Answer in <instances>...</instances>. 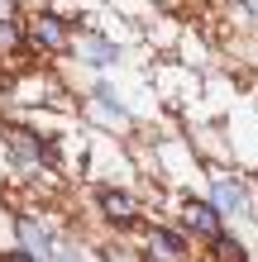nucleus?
<instances>
[{
    "label": "nucleus",
    "instance_id": "obj_1",
    "mask_svg": "<svg viewBox=\"0 0 258 262\" xmlns=\"http://www.w3.org/2000/svg\"><path fill=\"white\" fill-rule=\"evenodd\" d=\"M182 220H187V229H191V234H201L206 243L225 234V214L215 210V200H196V195H187V205H182Z\"/></svg>",
    "mask_w": 258,
    "mask_h": 262
},
{
    "label": "nucleus",
    "instance_id": "obj_2",
    "mask_svg": "<svg viewBox=\"0 0 258 262\" xmlns=\"http://www.w3.org/2000/svg\"><path fill=\"white\" fill-rule=\"evenodd\" d=\"M210 200H215V210L225 214V220L253 210V200H249V191H244V181H239V177H215V181H210Z\"/></svg>",
    "mask_w": 258,
    "mask_h": 262
},
{
    "label": "nucleus",
    "instance_id": "obj_3",
    "mask_svg": "<svg viewBox=\"0 0 258 262\" xmlns=\"http://www.w3.org/2000/svg\"><path fill=\"white\" fill-rule=\"evenodd\" d=\"M101 210H105V220H110V224H134V220H139L134 195H125V191H101Z\"/></svg>",
    "mask_w": 258,
    "mask_h": 262
},
{
    "label": "nucleus",
    "instance_id": "obj_4",
    "mask_svg": "<svg viewBox=\"0 0 258 262\" xmlns=\"http://www.w3.org/2000/svg\"><path fill=\"white\" fill-rule=\"evenodd\" d=\"M148 253H158L163 262H182L187 257V238L172 234V229H153V234H148Z\"/></svg>",
    "mask_w": 258,
    "mask_h": 262
},
{
    "label": "nucleus",
    "instance_id": "obj_5",
    "mask_svg": "<svg viewBox=\"0 0 258 262\" xmlns=\"http://www.w3.org/2000/svg\"><path fill=\"white\" fill-rule=\"evenodd\" d=\"M34 38L43 43V48H63V43H67V29H63V19H57V14H38Z\"/></svg>",
    "mask_w": 258,
    "mask_h": 262
},
{
    "label": "nucleus",
    "instance_id": "obj_6",
    "mask_svg": "<svg viewBox=\"0 0 258 262\" xmlns=\"http://www.w3.org/2000/svg\"><path fill=\"white\" fill-rule=\"evenodd\" d=\"M19 238H24V248L34 253L38 262H53V253H48V234H43L34 220H19Z\"/></svg>",
    "mask_w": 258,
    "mask_h": 262
},
{
    "label": "nucleus",
    "instance_id": "obj_7",
    "mask_svg": "<svg viewBox=\"0 0 258 262\" xmlns=\"http://www.w3.org/2000/svg\"><path fill=\"white\" fill-rule=\"evenodd\" d=\"M210 257H215V262H249V248H244V243H239V238H210Z\"/></svg>",
    "mask_w": 258,
    "mask_h": 262
},
{
    "label": "nucleus",
    "instance_id": "obj_8",
    "mask_svg": "<svg viewBox=\"0 0 258 262\" xmlns=\"http://www.w3.org/2000/svg\"><path fill=\"white\" fill-rule=\"evenodd\" d=\"M82 53H86V57H91L96 67L115 62V43H105V38H96V34H86V38H82Z\"/></svg>",
    "mask_w": 258,
    "mask_h": 262
},
{
    "label": "nucleus",
    "instance_id": "obj_9",
    "mask_svg": "<svg viewBox=\"0 0 258 262\" xmlns=\"http://www.w3.org/2000/svg\"><path fill=\"white\" fill-rule=\"evenodd\" d=\"M234 5H239V10H244V14H249V19H253V24H258V0H234Z\"/></svg>",
    "mask_w": 258,
    "mask_h": 262
},
{
    "label": "nucleus",
    "instance_id": "obj_10",
    "mask_svg": "<svg viewBox=\"0 0 258 262\" xmlns=\"http://www.w3.org/2000/svg\"><path fill=\"white\" fill-rule=\"evenodd\" d=\"M5 43H14V29H10L5 19H0V48H5Z\"/></svg>",
    "mask_w": 258,
    "mask_h": 262
}]
</instances>
